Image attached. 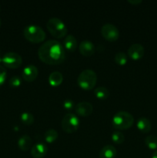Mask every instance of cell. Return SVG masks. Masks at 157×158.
Masks as SVG:
<instances>
[{
  "mask_svg": "<svg viewBox=\"0 0 157 158\" xmlns=\"http://www.w3.org/2000/svg\"><path fill=\"white\" fill-rule=\"evenodd\" d=\"M74 105H75L74 101L70 100V99H66L63 102V107L66 110H71L72 109H73Z\"/></svg>",
  "mask_w": 157,
  "mask_h": 158,
  "instance_id": "obj_27",
  "label": "cell"
},
{
  "mask_svg": "<svg viewBox=\"0 0 157 158\" xmlns=\"http://www.w3.org/2000/svg\"><path fill=\"white\" fill-rule=\"evenodd\" d=\"M112 140L114 143H117V144L123 143L125 140L124 134H123L121 131H114L112 134Z\"/></svg>",
  "mask_w": 157,
  "mask_h": 158,
  "instance_id": "obj_24",
  "label": "cell"
},
{
  "mask_svg": "<svg viewBox=\"0 0 157 158\" xmlns=\"http://www.w3.org/2000/svg\"><path fill=\"white\" fill-rule=\"evenodd\" d=\"M38 55L43 63L49 65H58L66 59L64 46L55 40L43 43L38 48Z\"/></svg>",
  "mask_w": 157,
  "mask_h": 158,
  "instance_id": "obj_1",
  "label": "cell"
},
{
  "mask_svg": "<svg viewBox=\"0 0 157 158\" xmlns=\"http://www.w3.org/2000/svg\"><path fill=\"white\" fill-rule=\"evenodd\" d=\"M94 94H95V97L99 100H106L109 97V91L105 86H99V87L95 88Z\"/></svg>",
  "mask_w": 157,
  "mask_h": 158,
  "instance_id": "obj_19",
  "label": "cell"
},
{
  "mask_svg": "<svg viewBox=\"0 0 157 158\" xmlns=\"http://www.w3.org/2000/svg\"><path fill=\"white\" fill-rule=\"evenodd\" d=\"M0 11H1V5H0Z\"/></svg>",
  "mask_w": 157,
  "mask_h": 158,
  "instance_id": "obj_32",
  "label": "cell"
},
{
  "mask_svg": "<svg viewBox=\"0 0 157 158\" xmlns=\"http://www.w3.org/2000/svg\"><path fill=\"white\" fill-rule=\"evenodd\" d=\"M58 132L55 129H49L45 132L44 138L47 143H52L58 138Z\"/></svg>",
  "mask_w": 157,
  "mask_h": 158,
  "instance_id": "obj_20",
  "label": "cell"
},
{
  "mask_svg": "<svg viewBox=\"0 0 157 158\" xmlns=\"http://www.w3.org/2000/svg\"><path fill=\"white\" fill-rule=\"evenodd\" d=\"M6 77H7V72H6V68L0 65V86L4 84Z\"/></svg>",
  "mask_w": 157,
  "mask_h": 158,
  "instance_id": "obj_26",
  "label": "cell"
},
{
  "mask_svg": "<svg viewBox=\"0 0 157 158\" xmlns=\"http://www.w3.org/2000/svg\"><path fill=\"white\" fill-rule=\"evenodd\" d=\"M145 143L151 150H157V137L149 135L145 138Z\"/></svg>",
  "mask_w": 157,
  "mask_h": 158,
  "instance_id": "obj_21",
  "label": "cell"
},
{
  "mask_svg": "<svg viewBox=\"0 0 157 158\" xmlns=\"http://www.w3.org/2000/svg\"><path fill=\"white\" fill-rule=\"evenodd\" d=\"M79 127V119L72 113L66 114L62 120V128L69 134L75 132Z\"/></svg>",
  "mask_w": 157,
  "mask_h": 158,
  "instance_id": "obj_6",
  "label": "cell"
},
{
  "mask_svg": "<svg viewBox=\"0 0 157 158\" xmlns=\"http://www.w3.org/2000/svg\"><path fill=\"white\" fill-rule=\"evenodd\" d=\"M128 2L132 5H138L141 3L143 1L142 0H128Z\"/></svg>",
  "mask_w": 157,
  "mask_h": 158,
  "instance_id": "obj_28",
  "label": "cell"
},
{
  "mask_svg": "<svg viewBox=\"0 0 157 158\" xmlns=\"http://www.w3.org/2000/svg\"><path fill=\"white\" fill-rule=\"evenodd\" d=\"M128 57L125 52H119L114 56V60L117 64L120 65V66H123L127 63Z\"/></svg>",
  "mask_w": 157,
  "mask_h": 158,
  "instance_id": "obj_22",
  "label": "cell"
},
{
  "mask_svg": "<svg viewBox=\"0 0 157 158\" xmlns=\"http://www.w3.org/2000/svg\"><path fill=\"white\" fill-rule=\"evenodd\" d=\"M32 144V138L29 135H27V134L22 135L18 140V147L19 148L20 150L23 151H26L30 149Z\"/></svg>",
  "mask_w": 157,
  "mask_h": 158,
  "instance_id": "obj_16",
  "label": "cell"
},
{
  "mask_svg": "<svg viewBox=\"0 0 157 158\" xmlns=\"http://www.w3.org/2000/svg\"><path fill=\"white\" fill-rule=\"evenodd\" d=\"M78 49L82 55L85 56H91L95 52V46L93 43L89 40H84L79 43Z\"/></svg>",
  "mask_w": 157,
  "mask_h": 158,
  "instance_id": "obj_12",
  "label": "cell"
},
{
  "mask_svg": "<svg viewBox=\"0 0 157 158\" xmlns=\"http://www.w3.org/2000/svg\"><path fill=\"white\" fill-rule=\"evenodd\" d=\"M9 83L12 87H18L22 84V80L18 76H13L9 80Z\"/></svg>",
  "mask_w": 157,
  "mask_h": 158,
  "instance_id": "obj_25",
  "label": "cell"
},
{
  "mask_svg": "<svg viewBox=\"0 0 157 158\" xmlns=\"http://www.w3.org/2000/svg\"><path fill=\"white\" fill-rule=\"evenodd\" d=\"M1 23H2V22H1V19H0V26H1Z\"/></svg>",
  "mask_w": 157,
  "mask_h": 158,
  "instance_id": "obj_31",
  "label": "cell"
},
{
  "mask_svg": "<svg viewBox=\"0 0 157 158\" xmlns=\"http://www.w3.org/2000/svg\"><path fill=\"white\" fill-rule=\"evenodd\" d=\"M47 29L49 32L56 38H62L67 33V27L64 22L57 17L50 18L47 22Z\"/></svg>",
  "mask_w": 157,
  "mask_h": 158,
  "instance_id": "obj_5",
  "label": "cell"
},
{
  "mask_svg": "<svg viewBox=\"0 0 157 158\" xmlns=\"http://www.w3.org/2000/svg\"><path fill=\"white\" fill-rule=\"evenodd\" d=\"M144 53V47L139 43H133L128 49V56L134 60H138L143 58Z\"/></svg>",
  "mask_w": 157,
  "mask_h": 158,
  "instance_id": "obj_9",
  "label": "cell"
},
{
  "mask_svg": "<svg viewBox=\"0 0 157 158\" xmlns=\"http://www.w3.org/2000/svg\"><path fill=\"white\" fill-rule=\"evenodd\" d=\"M2 56L1 51H0V63H1V62H2Z\"/></svg>",
  "mask_w": 157,
  "mask_h": 158,
  "instance_id": "obj_30",
  "label": "cell"
},
{
  "mask_svg": "<svg viewBox=\"0 0 157 158\" xmlns=\"http://www.w3.org/2000/svg\"><path fill=\"white\" fill-rule=\"evenodd\" d=\"M75 110L76 114H78L79 116L89 117L93 111V106H92V103H89V102L83 101L75 105Z\"/></svg>",
  "mask_w": 157,
  "mask_h": 158,
  "instance_id": "obj_10",
  "label": "cell"
},
{
  "mask_svg": "<svg viewBox=\"0 0 157 158\" xmlns=\"http://www.w3.org/2000/svg\"><path fill=\"white\" fill-rule=\"evenodd\" d=\"M117 151L115 147L111 144L106 145L100 151L99 158H115L116 156Z\"/></svg>",
  "mask_w": 157,
  "mask_h": 158,
  "instance_id": "obj_14",
  "label": "cell"
},
{
  "mask_svg": "<svg viewBox=\"0 0 157 158\" xmlns=\"http://www.w3.org/2000/svg\"><path fill=\"white\" fill-rule=\"evenodd\" d=\"M134 123V117L130 113L126 111H118L113 116L112 123L115 129L126 130L131 127Z\"/></svg>",
  "mask_w": 157,
  "mask_h": 158,
  "instance_id": "obj_3",
  "label": "cell"
},
{
  "mask_svg": "<svg viewBox=\"0 0 157 158\" xmlns=\"http://www.w3.org/2000/svg\"><path fill=\"white\" fill-rule=\"evenodd\" d=\"M23 35L28 41L32 43H42L46 37L44 29L41 26L34 24L26 26L23 29Z\"/></svg>",
  "mask_w": 157,
  "mask_h": 158,
  "instance_id": "obj_2",
  "label": "cell"
},
{
  "mask_svg": "<svg viewBox=\"0 0 157 158\" xmlns=\"http://www.w3.org/2000/svg\"><path fill=\"white\" fill-rule=\"evenodd\" d=\"M102 35L106 40L114 42L119 37V31L115 25L112 23H106L101 28Z\"/></svg>",
  "mask_w": 157,
  "mask_h": 158,
  "instance_id": "obj_8",
  "label": "cell"
},
{
  "mask_svg": "<svg viewBox=\"0 0 157 158\" xmlns=\"http://www.w3.org/2000/svg\"><path fill=\"white\" fill-rule=\"evenodd\" d=\"M2 62L6 67L16 69L19 67L22 63V58L17 52H9L3 56Z\"/></svg>",
  "mask_w": 157,
  "mask_h": 158,
  "instance_id": "obj_7",
  "label": "cell"
},
{
  "mask_svg": "<svg viewBox=\"0 0 157 158\" xmlns=\"http://www.w3.org/2000/svg\"><path fill=\"white\" fill-rule=\"evenodd\" d=\"M152 158H157V150L153 153V154H152Z\"/></svg>",
  "mask_w": 157,
  "mask_h": 158,
  "instance_id": "obj_29",
  "label": "cell"
},
{
  "mask_svg": "<svg viewBox=\"0 0 157 158\" xmlns=\"http://www.w3.org/2000/svg\"><path fill=\"white\" fill-rule=\"evenodd\" d=\"M38 74V68L34 65H28L22 70V78L27 82H32L37 78Z\"/></svg>",
  "mask_w": 157,
  "mask_h": 158,
  "instance_id": "obj_11",
  "label": "cell"
},
{
  "mask_svg": "<svg viewBox=\"0 0 157 158\" xmlns=\"http://www.w3.org/2000/svg\"><path fill=\"white\" fill-rule=\"evenodd\" d=\"M48 152V148L46 143H37L31 148V155L34 158H42L46 155Z\"/></svg>",
  "mask_w": 157,
  "mask_h": 158,
  "instance_id": "obj_13",
  "label": "cell"
},
{
  "mask_svg": "<svg viewBox=\"0 0 157 158\" xmlns=\"http://www.w3.org/2000/svg\"><path fill=\"white\" fill-rule=\"evenodd\" d=\"M48 80L51 86H58L62 83L63 76L62 73L58 72V71H54L49 74Z\"/></svg>",
  "mask_w": 157,
  "mask_h": 158,
  "instance_id": "obj_18",
  "label": "cell"
},
{
  "mask_svg": "<svg viewBox=\"0 0 157 158\" xmlns=\"http://www.w3.org/2000/svg\"><path fill=\"white\" fill-rule=\"evenodd\" d=\"M137 128L143 133H149L152 129V123L148 118L144 117H140L136 123Z\"/></svg>",
  "mask_w": 157,
  "mask_h": 158,
  "instance_id": "obj_15",
  "label": "cell"
},
{
  "mask_svg": "<svg viewBox=\"0 0 157 158\" xmlns=\"http://www.w3.org/2000/svg\"><path fill=\"white\" fill-rule=\"evenodd\" d=\"M78 84L82 89L89 90L95 86L97 82V75L95 71L90 69H84L78 77Z\"/></svg>",
  "mask_w": 157,
  "mask_h": 158,
  "instance_id": "obj_4",
  "label": "cell"
},
{
  "mask_svg": "<svg viewBox=\"0 0 157 158\" xmlns=\"http://www.w3.org/2000/svg\"><path fill=\"white\" fill-rule=\"evenodd\" d=\"M63 44H64V47L67 50L71 51V52H74L77 49L78 42H77L76 39H75V37L74 35H69L64 39Z\"/></svg>",
  "mask_w": 157,
  "mask_h": 158,
  "instance_id": "obj_17",
  "label": "cell"
},
{
  "mask_svg": "<svg viewBox=\"0 0 157 158\" xmlns=\"http://www.w3.org/2000/svg\"><path fill=\"white\" fill-rule=\"evenodd\" d=\"M21 120L26 125H31L34 123V116L29 112H24L21 114Z\"/></svg>",
  "mask_w": 157,
  "mask_h": 158,
  "instance_id": "obj_23",
  "label": "cell"
}]
</instances>
